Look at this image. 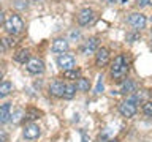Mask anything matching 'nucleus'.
<instances>
[{"label": "nucleus", "instance_id": "nucleus-1", "mask_svg": "<svg viewBox=\"0 0 152 142\" xmlns=\"http://www.w3.org/2000/svg\"><path fill=\"white\" fill-rule=\"evenodd\" d=\"M128 73V60L125 55H117L111 63V78L114 80H122L125 79Z\"/></svg>", "mask_w": 152, "mask_h": 142}, {"label": "nucleus", "instance_id": "nucleus-2", "mask_svg": "<svg viewBox=\"0 0 152 142\" xmlns=\"http://www.w3.org/2000/svg\"><path fill=\"white\" fill-rule=\"evenodd\" d=\"M5 30H7L8 35H19L22 30H24V21L22 17L19 16V14L16 13H11L10 16H7V19H5Z\"/></svg>", "mask_w": 152, "mask_h": 142}, {"label": "nucleus", "instance_id": "nucleus-3", "mask_svg": "<svg viewBox=\"0 0 152 142\" xmlns=\"http://www.w3.org/2000/svg\"><path fill=\"white\" fill-rule=\"evenodd\" d=\"M26 68L30 74H41L45 71V62L38 57H30V60L26 63Z\"/></svg>", "mask_w": 152, "mask_h": 142}, {"label": "nucleus", "instance_id": "nucleus-4", "mask_svg": "<svg viewBox=\"0 0 152 142\" xmlns=\"http://www.w3.org/2000/svg\"><path fill=\"white\" fill-rule=\"evenodd\" d=\"M57 65H59L64 71L75 70L76 60H75V57L70 55V54H60L59 57H57Z\"/></svg>", "mask_w": 152, "mask_h": 142}, {"label": "nucleus", "instance_id": "nucleus-5", "mask_svg": "<svg viewBox=\"0 0 152 142\" xmlns=\"http://www.w3.org/2000/svg\"><path fill=\"white\" fill-rule=\"evenodd\" d=\"M24 137L27 141H33V139H38L41 134V128L37 125V123H28V125L24 126V131H22Z\"/></svg>", "mask_w": 152, "mask_h": 142}, {"label": "nucleus", "instance_id": "nucleus-6", "mask_svg": "<svg viewBox=\"0 0 152 142\" xmlns=\"http://www.w3.org/2000/svg\"><path fill=\"white\" fill-rule=\"evenodd\" d=\"M146 16L141 13H132L130 16H128V24L135 28V30H141V28L146 27Z\"/></svg>", "mask_w": 152, "mask_h": 142}, {"label": "nucleus", "instance_id": "nucleus-7", "mask_svg": "<svg viewBox=\"0 0 152 142\" xmlns=\"http://www.w3.org/2000/svg\"><path fill=\"white\" fill-rule=\"evenodd\" d=\"M119 112H121L124 117H127V118L135 117V114H136V104L132 103L130 99H127V101H124V103L119 104Z\"/></svg>", "mask_w": 152, "mask_h": 142}, {"label": "nucleus", "instance_id": "nucleus-8", "mask_svg": "<svg viewBox=\"0 0 152 142\" xmlns=\"http://www.w3.org/2000/svg\"><path fill=\"white\" fill-rule=\"evenodd\" d=\"M109 63V51L106 47H98L97 52H95V65L103 68Z\"/></svg>", "mask_w": 152, "mask_h": 142}, {"label": "nucleus", "instance_id": "nucleus-9", "mask_svg": "<svg viewBox=\"0 0 152 142\" xmlns=\"http://www.w3.org/2000/svg\"><path fill=\"white\" fill-rule=\"evenodd\" d=\"M94 17H95V13H94L92 8H83L78 14V24L83 27L89 25V24L94 21Z\"/></svg>", "mask_w": 152, "mask_h": 142}, {"label": "nucleus", "instance_id": "nucleus-10", "mask_svg": "<svg viewBox=\"0 0 152 142\" xmlns=\"http://www.w3.org/2000/svg\"><path fill=\"white\" fill-rule=\"evenodd\" d=\"M68 49H70V43L66 41L65 38H57V40H54V43H52V46H51V51L56 52V54H65Z\"/></svg>", "mask_w": 152, "mask_h": 142}, {"label": "nucleus", "instance_id": "nucleus-11", "mask_svg": "<svg viewBox=\"0 0 152 142\" xmlns=\"http://www.w3.org/2000/svg\"><path fill=\"white\" fill-rule=\"evenodd\" d=\"M65 85L62 80H54L51 85H49V93L52 96H57V98H64V93H65Z\"/></svg>", "mask_w": 152, "mask_h": 142}, {"label": "nucleus", "instance_id": "nucleus-12", "mask_svg": "<svg viewBox=\"0 0 152 142\" xmlns=\"http://www.w3.org/2000/svg\"><path fill=\"white\" fill-rule=\"evenodd\" d=\"M97 49H98V38L97 36L89 38V40L84 43V46H83V54L84 55H90V54H94V52H97Z\"/></svg>", "mask_w": 152, "mask_h": 142}, {"label": "nucleus", "instance_id": "nucleus-13", "mask_svg": "<svg viewBox=\"0 0 152 142\" xmlns=\"http://www.w3.org/2000/svg\"><path fill=\"white\" fill-rule=\"evenodd\" d=\"M11 120V103L0 104V125Z\"/></svg>", "mask_w": 152, "mask_h": 142}, {"label": "nucleus", "instance_id": "nucleus-14", "mask_svg": "<svg viewBox=\"0 0 152 142\" xmlns=\"http://www.w3.org/2000/svg\"><path fill=\"white\" fill-rule=\"evenodd\" d=\"M14 62H18V63H27L28 60H30V51L28 49H19L16 54L13 55Z\"/></svg>", "mask_w": 152, "mask_h": 142}, {"label": "nucleus", "instance_id": "nucleus-15", "mask_svg": "<svg viewBox=\"0 0 152 142\" xmlns=\"http://www.w3.org/2000/svg\"><path fill=\"white\" fill-rule=\"evenodd\" d=\"M135 92H136L135 82H133V80H130V79L124 80L122 85H121V93H124V95H133Z\"/></svg>", "mask_w": 152, "mask_h": 142}, {"label": "nucleus", "instance_id": "nucleus-16", "mask_svg": "<svg viewBox=\"0 0 152 142\" xmlns=\"http://www.w3.org/2000/svg\"><path fill=\"white\" fill-rule=\"evenodd\" d=\"M41 115V111H38L37 107H28L26 112H24V120H27V122H33V120H37V118H40Z\"/></svg>", "mask_w": 152, "mask_h": 142}, {"label": "nucleus", "instance_id": "nucleus-17", "mask_svg": "<svg viewBox=\"0 0 152 142\" xmlns=\"http://www.w3.org/2000/svg\"><path fill=\"white\" fill-rule=\"evenodd\" d=\"M11 92H13V84L10 82V80H2V82H0V99L8 96Z\"/></svg>", "mask_w": 152, "mask_h": 142}, {"label": "nucleus", "instance_id": "nucleus-18", "mask_svg": "<svg viewBox=\"0 0 152 142\" xmlns=\"http://www.w3.org/2000/svg\"><path fill=\"white\" fill-rule=\"evenodd\" d=\"M90 88V80L86 79V78H79L76 80V90H79V92H89Z\"/></svg>", "mask_w": 152, "mask_h": 142}, {"label": "nucleus", "instance_id": "nucleus-19", "mask_svg": "<svg viewBox=\"0 0 152 142\" xmlns=\"http://www.w3.org/2000/svg\"><path fill=\"white\" fill-rule=\"evenodd\" d=\"M64 78H65V79H68V80H76V79H79V78H81V71H79L78 68L68 70V71H64Z\"/></svg>", "mask_w": 152, "mask_h": 142}, {"label": "nucleus", "instance_id": "nucleus-20", "mask_svg": "<svg viewBox=\"0 0 152 142\" xmlns=\"http://www.w3.org/2000/svg\"><path fill=\"white\" fill-rule=\"evenodd\" d=\"M75 93H76V85H73V84H66V85H65L64 98H65V99H71V98L75 96Z\"/></svg>", "mask_w": 152, "mask_h": 142}, {"label": "nucleus", "instance_id": "nucleus-21", "mask_svg": "<svg viewBox=\"0 0 152 142\" xmlns=\"http://www.w3.org/2000/svg\"><path fill=\"white\" fill-rule=\"evenodd\" d=\"M2 44H3L5 49H8V47H13L14 44H16V41H14V38L10 35V36H7V38H3V40H2Z\"/></svg>", "mask_w": 152, "mask_h": 142}, {"label": "nucleus", "instance_id": "nucleus-22", "mask_svg": "<svg viewBox=\"0 0 152 142\" xmlns=\"http://www.w3.org/2000/svg\"><path fill=\"white\" fill-rule=\"evenodd\" d=\"M142 112H144L147 117H152V101H146L142 104Z\"/></svg>", "mask_w": 152, "mask_h": 142}, {"label": "nucleus", "instance_id": "nucleus-23", "mask_svg": "<svg viewBox=\"0 0 152 142\" xmlns=\"http://www.w3.org/2000/svg\"><path fill=\"white\" fill-rule=\"evenodd\" d=\"M103 92V78H102V76H100V78H98V80H97V87H95V93H102Z\"/></svg>", "mask_w": 152, "mask_h": 142}, {"label": "nucleus", "instance_id": "nucleus-24", "mask_svg": "<svg viewBox=\"0 0 152 142\" xmlns=\"http://www.w3.org/2000/svg\"><path fill=\"white\" fill-rule=\"evenodd\" d=\"M136 5H138V7H141V8L149 7V5H151V0H136Z\"/></svg>", "mask_w": 152, "mask_h": 142}, {"label": "nucleus", "instance_id": "nucleus-25", "mask_svg": "<svg viewBox=\"0 0 152 142\" xmlns=\"http://www.w3.org/2000/svg\"><path fill=\"white\" fill-rule=\"evenodd\" d=\"M5 19H7V17H5V13H3V9L0 8V25L5 24Z\"/></svg>", "mask_w": 152, "mask_h": 142}, {"label": "nucleus", "instance_id": "nucleus-26", "mask_svg": "<svg viewBox=\"0 0 152 142\" xmlns=\"http://www.w3.org/2000/svg\"><path fill=\"white\" fill-rule=\"evenodd\" d=\"M0 142H7V136L2 134V137H0Z\"/></svg>", "mask_w": 152, "mask_h": 142}, {"label": "nucleus", "instance_id": "nucleus-27", "mask_svg": "<svg viewBox=\"0 0 152 142\" xmlns=\"http://www.w3.org/2000/svg\"><path fill=\"white\" fill-rule=\"evenodd\" d=\"M83 142H87V136H86L84 133H83Z\"/></svg>", "mask_w": 152, "mask_h": 142}, {"label": "nucleus", "instance_id": "nucleus-28", "mask_svg": "<svg viewBox=\"0 0 152 142\" xmlns=\"http://www.w3.org/2000/svg\"><path fill=\"white\" fill-rule=\"evenodd\" d=\"M106 142H119V141H116V139H109V141H106Z\"/></svg>", "mask_w": 152, "mask_h": 142}, {"label": "nucleus", "instance_id": "nucleus-29", "mask_svg": "<svg viewBox=\"0 0 152 142\" xmlns=\"http://www.w3.org/2000/svg\"><path fill=\"white\" fill-rule=\"evenodd\" d=\"M2 78H3V74H2V71H0V82H2Z\"/></svg>", "mask_w": 152, "mask_h": 142}, {"label": "nucleus", "instance_id": "nucleus-30", "mask_svg": "<svg viewBox=\"0 0 152 142\" xmlns=\"http://www.w3.org/2000/svg\"><path fill=\"white\" fill-rule=\"evenodd\" d=\"M35 2H37V0H35Z\"/></svg>", "mask_w": 152, "mask_h": 142}]
</instances>
